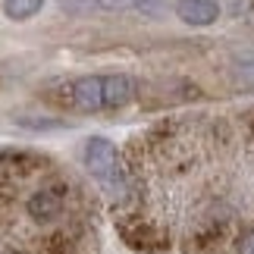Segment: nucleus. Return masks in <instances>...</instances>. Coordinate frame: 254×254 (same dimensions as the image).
<instances>
[{
  "label": "nucleus",
  "mask_w": 254,
  "mask_h": 254,
  "mask_svg": "<svg viewBox=\"0 0 254 254\" xmlns=\"http://www.w3.org/2000/svg\"><path fill=\"white\" fill-rule=\"evenodd\" d=\"M138 94V82L132 75H85L72 82V107L82 113H101V110H123Z\"/></svg>",
  "instance_id": "1"
},
{
  "label": "nucleus",
  "mask_w": 254,
  "mask_h": 254,
  "mask_svg": "<svg viewBox=\"0 0 254 254\" xmlns=\"http://www.w3.org/2000/svg\"><path fill=\"white\" fill-rule=\"evenodd\" d=\"M82 160H85V170L101 179L104 185H113V182H123V163H120V151L110 138L104 135H91L85 138V148H82Z\"/></svg>",
  "instance_id": "2"
},
{
  "label": "nucleus",
  "mask_w": 254,
  "mask_h": 254,
  "mask_svg": "<svg viewBox=\"0 0 254 254\" xmlns=\"http://www.w3.org/2000/svg\"><path fill=\"white\" fill-rule=\"evenodd\" d=\"M173 9H176V16L191 28L213 25L220 19V3L217 0H176Z\"/></svg>",
  "instance_id": "3"
},
{
  "label": "nucleus",
  "mask_w": 254,
  "mask_h": 254,
  "mask_svg": "<svg viewBox=\"0 0 254 254\" xmlns=\"http://www.w3.org/2000/svg\"><path fill=\"white\" fill-rule=\"evenodd\" d=\"M60 210H63V198L54 189H41V191H35L32 198H28V213H32L38 223L57 220V217H60Z\"/></svg>",
  "instance_id": "4"
},
{
  "label": "nucleus",
  "mask_w": 254,
  "mask_h": 254,
  "mask_svg": "<svg viewBox=\"0 0 254 254\" xmlns=\"http://www.w3.org/2000/svg\"><path fill=\"white\" fill-rule=\"evenodd\" d=\"M47 0H3V16L13 22H25V19L38 16Z\"/></svg>",
  "instance_id": "5"
},
{
  "label": "nucleus",
  "mask_w": 254,
  "mask_h": 254,
  "mask_svg": "<svg viewBox=\"0 0 254 254\" xmlns=\"http://www.w3.org/2000/svg\"><path fill=\"white\" fill-rule=\"evenodd\" d=\"M132 6L144 16H163L167 13V0H132Z\"/></svg>",
  "instance_id": "6"
},
{
  "label": "nucleus",
  "mask_w": 254,
  "mask_h": 254,
  "mask_svg": "<svg viewBox=\"0 0 254 254\" xmlns=\"http://www.w3.org/2000/svg\"><path fill=\"white\" fill-rule=\"evenodd\" d=\"M226 6H229L232 16H245L254 9V0H226Z\"/></svg>",
  "instance_id": "7"
},
{
  "label": "nucleus",
  "mask_w": 254,
  "mask_h": 254,
  "mask_svg": "<svg viewBox=\"0 0 254 254\" xmlns=\"http://www.w3.org/2000/svg\"><path fill=\"white\" fill-rule=\"evenodd\" d=\"M242 254H254V229L242 236Z\"/></svg>",
  "instance_id": "8"
},
{
  "label": "nucleus",
  "mask_w": 254,
  "mask_h": 254,
  "mask_svg": "<svg viewBox=\"0 0 254 254\" xmlns=\"http://www.w3.org/2000/svg\"><path fill=\"white\" fill-rule=\"evenodd\" d=\"M101 6H107V9H123V6H129L132 0H97Z\"/></svg>",
  "instance_id": "9"
}]
</instances>
